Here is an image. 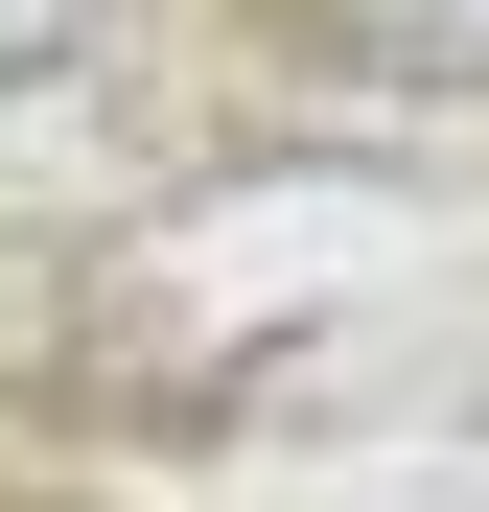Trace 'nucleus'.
<instances>
[{
    "mask_svg": "<svg viewBox=\"0 0 489 512\" xmlns=\"http://www.w3.org/2000/svg\"><path fill=\"white\" fill-rule=\"evenodd\" d=\"M303 47L350 94H489V0H303Z\"/></svg>",
    "mask_w": 489,
    "mask_h": 512,
    "instance_id": "obj_1",
    "label": "nucleus"
},
{
    "mask_svg": "<svg viewBox=\"0 0 489 512\" xmlns=\"http://www.w3.org/2000/svg\"><path fill=\"white\" fill-rule=\"evenodd\" d=\"M94 24H117V0H0V94H24V70H70Z\"/></svg>",
    "mask_w": 489,
    "mask_h": 512,
    "instance_id": "obj_2",
    "label": "nucleus"
}]
</instances>
